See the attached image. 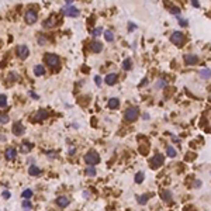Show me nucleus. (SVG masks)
<instances>
[{
    "mask_svg": "<svg viewBox=\"0 0 211 211\" xmlns=\"http://www.w3.org/2000/svg\"><path fill=\"white\" fill-rule=\"evenodd\" d=\"M200 77L201 79H204V80H207V79H210L211 77V69H208V68H204V69H201L200 70Z\"/></svg>",
    "mask_w": 211,
    "mask_h": 211,
    "instance_id": "nucleus-20",
    "label": "nucleus"
},
{
    "mask_svg": "<svg viewBox=\"0 0 211 211\" xmlns=\"http://www.w3.org/2000/svg\"><path fill=\"white\" fill-rule=\"evenodd\" d=\"M170 41L175 45H177V47H183V45H184V41H186V37L183 35L180 31H175V33L170 35Z\"/></svg>",
    "mask_w": 211,
    "mask_h": 211,
    "instance_id": "nucleus-4",
    "label": "nucleus"
},
{
    "mask_svg": "<svg viewBox=\"0 0 211 211\" xmlns=\"http://www.w3.org/2000/svg\"><path fill=\"white\" fill-rule=\"evenodd\" d=\"M90 51L93 54H98V52L103 51V44L100 41H91L90 42Z\"/></svg>",
    "mask_w": 211,
    "mask_h": 211,
    "instance_id": "nucleus-12",
    "label": "nucleus"
},
{
    "mask_svg": "<svg viewBox=\"0 0 211 211\" xmlns=\"http://www.w3.org/2000/svg\"><path fill=\"white\" fill-rule=\"evenodd\" d=\"M121 68H123L124 70H130V69L132 68V59H131V58L124 59V62H123V65H121Z\"/></svg>",
    "mask_w": 211,
    "mask_h": 211,
    "instance_id": "nucleus-23",
    "label": "nucleus"
},
{
    "mask_svg": "<svg viewBox=\"0 0 211 211\" xmlns=\"http://www.w3.org/2000/svg\"><path fill=\"white\" fill-rule=\"evenodd\" d=\"M30 96H31L34 100H38V98H40V97H38V95H37V93H34V91H30Z\"/></svg>",
    "mask_w": 211,
    "mask_h": 211,
    "instance_id": "nucleus-41",
    "label": "nucleus"
},
{
    "mask_svg": "<svg viewBox=\"0 0 211 211\" xmlns=\"http://www.w3.org/2000/svg\"><path fill=\"white\" fill-rule=\"evenodd\" d=\"M44 61L47 62V65L49 68H58L59 66V56H56L55 54H47L44 56Z\"/></svg>",
    "mask_w": 211,
    "mask_h": 211,
    "instance_id": "nucleus-3",
    "label": "nucleus"
},
{
    "mask_svg": "<svg viewBox=\"0 0 211 211\" xmlns=\"http://www.w3.org/2000/svg\"><path fill=\"white\" fill-rule=\"evenodd\" d=\"M16 55H17L20 59H26L28 58L30 55V49L27 45H18L17 48H16Z\"/></svg>",
    "mask_w": 211,
    "mask_h": 211,
    "instance_id": "nucleus-6",
    "label": "nucleus"
},
{
    "mask_svg": "<svg viewBox=\"0 0 211 211\" xmlns=\"http://www.w3.org/2000/svg\"><path fill=\"white\" fill-rule=\"evenodd\" d=\"M177 21H179V24H180L182 27H187V21H186L183 17H180L179 14H177Z\"/></svg>",
    "mask_w": 211,
    "mask_h": 211,
    "instance_id": "nucleus-37",
    "label": "nucleus"
},
{
    "mask_svg": "<svg viewBox=\"0 0 211 211\" xmlns=\"http://www.w3.org/2000/svg\"><path fill=\"white\" fill-rule=\"evenodd\" d=\"M117 79H118V76H117V73H109L107 76H106V79H104V82L109 86H113L114 83L117 82Z\"/></svg>",
    "mask_w": 211,
    "mask_h": 211,
    "instance_id": "nucleus-15",
    "label": "nucleus"
},
{
    "mask_svg": "<svg viewBox=\"0 0 211 211\" xmlns=\"http://www.w3.org/2000/svg\"><path fill=\"white\" fill-rule=\"evenodd\" d=\"M23 208H27V210H30V208H33V204L30 203L28 198H24V201H23Z\"/></svg>",
    "mask_w": 211,
    "mask_h": 211,
    "instance_id": "nucleus-35",
    "label": "nucleus"
},
{
    "mask_svg": "<svg viewBox=\"0 0 211 211\" xmlns=\"http://www.w3.org/2000/svg\"><path fill=\"white\" fill-rule=\"evenodd\" d=\"M63 13H65L68 17L75 18V17L79 16V9L75 7V6H72V4H66V7L63 9Z\"/></svg>",
    "mask_w": 211,
    "mask_h": 211,
    "instance_id": "nucleus-8",
    "label": "nucleus"
},
{
    "mask_svg": "<svg viewBox=\"0 0 211 211\" xmlns=\"http://www.w3.org/2000/svg\"><path fill=\"white\" fill-rule=\"evenodd\" d=\"M24 20H26L27 24H34V23H37V20H38V13H37L35 10H27L26 16H24Z\"/></svg>",
    "mask_w": 211,
    "mask_h": 211,
    "instance_id": "nucleus-7",
    "label": "nucleus"
},
{
    "mask_svg": "<svg viewBox=\"0 0 211 211\" xmlns=\"http://www.w3.org/2000/svg\"><path fill=\"white\" fill-rule=\"evenodd\" d=\"M103 34H104V38L107 42H113L114 41V34L111 30H106V31H103Z\"/></svg>",
    "mask_w": 211,
    "mask_h": 211,
    "instance_id": "nucleus-21",
    "label": "nucleus"
},
{
    "mask_svg": "<svg viewBox=\"0 0 211 211\" xmlns=\"http://www.w3.org/2000/svg\"><path fill=\"white\" fill-rule=\"evenodd\" d=\"M7 106V97L4 95H0V107H6Z\"/></svg>",
    "mask_w": 211,
    "mask_h": 211,
    "instance_id": "nucleus-32",
    "label": "nucleus"
},
{
    "mask_svg": "<svg viewBox=\"0 0 211 211\" xmlns=\"http://www.w3.org/2000/svg\"><path fill=\"white\" fill-rule=\"evenodd\" d=\"M84 162L88 165H97L100 162V156H98V153L96 151H89L86 155H84Z\"/></svg>",
    "mask_w": 211,
    "mask_h": 211,
    "instance_id": "nucleus-2",
    "label": "nucleus"
},
{
    "mask_svg": "<svg viewBox=\"0 0 211 211\" xmlns=\"http://www.w3.org/2000/svg\"><path fill=\"white\" fill-rule=\"evenodd\" d=\"M55 24H56V20H55L54 17H51L49 20L44 21V27H45V28H51V27H54Z\"/></svg>",
    "mask_w": 211,
    "mask_h": 211,
    "instance_id": "nucleus-26",
    "label": "nucleus"
},
{
    "mask_svg": "<svg viewBox=\"0 0 211 211\" xmlns=\"http://www.w3.org/2000/svg\"><path fill=\"white\" fill-rule=\"evenodd\" d=\"M2 196H3V198H6V200H7V198H10V193H9L7 190H6V191H3V193H2Z\"/></svg>",
    "mask_w": 211,
    "mask_h": 211,
    "instance_id": "nucleus-40",
    "label": "nucleus"
},
{
    "mask_svg": "<svg viewBox=\"0 0 211 211\" xmlns=\"http://www.w3.org/2000/svg\"><path fill=\"white\" fill-rule=\"evenodd\" d=\"M28 173H30V176L38 177V176L41 175V169L38 166H35V165H31V166L28 167Z\"/></svg>",
    "mask_w": 211,
    "mask_h": 211,
    "instance_id": "nucleus-16",
    "label": "nucleus"
},
{
    "mask_svg": "<svg viewBox=\"0 0 211 211\" xmlns=\"http://www.w3.org/2000/svg\"><path fill=\"white\" fill-rule=\"evenodd\" d=\"M167 156L169 158H175L176 156V149L173 148V146H167Z\"/></svg>",
    "mask_w": 211,
    "mask_h": 211,
    "instance_id": "nucleus-28",
    "label": "nucleus"
},
{
    "mask_svg": "<svg viewBox=\"0 0 211 211\" xmlns=\"http://www.w3.org/2000/svg\"><path fill=\"white\" fill-rule=\"evenodd\" d=\"M9 116L7 114H0V124H7L9 123Z\"/></svg>",
    "mask_w": 211,
    "mask_h": 211,
    "instance_id": "nucleus-33",
    "label": "nucleus"
},
{
    "mask_svg": "<svg viewBox=\"0 0 211 211\" xmlns=\"http://www.w3.org/2000/svg\"><path fill=\"white\" fill-rule=\"evenodd\" d=\"M16 156H17V151L14 148H7V149L4 151V158L7 160H14Z\"/></svg>",
    "mask_w": 211,
    "mask_h": 211,
    "instance_id": "nucleus-13",
    "label": "nucleus"
},
{
    "mask_svg": "<svg viewBox=\"0 0 211 211\" xmlns=\"http://www.w3.org/2000/svg\"><path fill=\"white\" fill-rule=\"evenodd\" d=\"M128 28H130V31H134V30L137 28V26H134L132 23H130V24H128Z\"/></svg>",
    "mask_w": 211,
    "mask_h": 211,
    "instance_id": "nucleus-42",
    "label": "nucleus"
},
{
    "mask_svg": "<svg viewBox=\"0 0 211 211\" xmlns=\"http://www.w3.org/2000/svg\"><path fill=\"white\" fill-rule=\"evenodd\" d=\"M33 146L34 145L31 144V142H28V141H27V142H23L21 146H20V151H21L23 153H28L30 151L33 149Z\"/></svg>",
    "mask_w": 211,
    "mask_h": 211,
    "instance_id": "nucleus-17",
    "label": "nucleus"
},
{
    "mask_svg": "<svg viewBox=\"0 0 211 211\" xmlns=\"http://www.w3.org/2000/svg\"><path fill=\"white\" fill-rule=\"evenodd\" d=\"M142 118H144V120H149V114H144Z\"/></svg>",
    "mask_w": 211,
    "mask_h": 211,
    "instance_id": "nucleus-45",
    "label": "nucleus"
},
{
    "mask_svg": "<svg viewBox=\"0 0 211 211\" xmlns=\"http://www.w3.org/2000/svg\"><path fill=\"white\" fill-rule=\"evenodd\" d=\"M194 186H196V189H197V187H200L201 182H200V180H196V182H194Z\"/></svg>",
    "mask_w": 211,
    "mask_h": 211,
    "instance_id": "nucleus-44",
    "label": "nucleus"
},
{
    "mask_svg": "<svg viewBox=\"0 0 211 211\" xmlns=\"http://www.w3.org/2000/svg\"><path fill=\"white\" fill-rule=\"evenodd\" d=\"M95 82H96V84H97V86H102V77H100V76H96L95 77Z\"/></svg>",
    "mask_w": 211,
    "mask_h": 211,
    "instance_id": "nucleus-39",
    "label": "nucleus"
},
{
    "mask_svg": "<svg viewBox=\"0 0 211 211\" xmlns=\"http://www.w3.org/2000/svg\"><path fill=\"white\" fill-rule=\"evenodd\" d=\"M167 9H169V7H167ZM169 13H172V14H176V16H177V14H180V9L176 7V6H172V7L169 9Z\"/></svg>",
    "mask_w": 211,
    "mask_h": 211,
    "instance_id": "nucleus-34",
    "label": "nucleus"
},
{
    "mask_svg": "<svg viewBox=\"0 0 211 211\" xmlns=\"http://www.w3.org/2000/svg\"><path fill=\"white\" fill-rule=\"evenodd\" d=\"M148 200H149V194H142V196L138 197V204L144 206V204L148 203Z\"/></svg>",
    "mask_w": 211,
    "mask_h": 211,
    "instance_id": "nucleus-25",
    "label": "nucleus"
},
{
    "mask_svg": "<svg viewBox=\"0 0 211 211\" xmlns=\"http://www.w3.org/2000/svg\"><path fill=\"white\" fill-rule=\"evenodd\" d=\"M38 44H40V45L48 44V38H47V37H44V35H38Z\"/></svg>",
    "mask_w": 211,
    "mask_h": 211,
    "instance_id": "nucleus-31",
    "label": "nucleus"
},
{
    "mask_svg": "<svg viewBox=\"0 0 211 211\" xmlns=\"http://www.w3.org/2000/svg\"><path fill=\"white\" fill-rule=\"evenodd\" d=\"M190 2H191V4H193V7H196V9L200 7V2H198V0H190Z\"/></svg>",
    "mask_w": 211,
    "mask_h": 211,
    "instance_id": "nucleus-38",
    "label": "nucleus"
},
{
    "mask_svg": "<svg viewBox=\"0 0 211 211\" xmlns=\"http://www.w3.org/2000/svg\"><path fill=\"white\" fill-rule=\"evenodd\" d=\"M165 86H167V82H166V80H163V79L158 80L156 83H155V88H156V89H163Z\"/></svg>",
    "mask_w": 211,
    "mask_h": 211,
    "instance_id": "nucleus-27",
    "label": "nucleus"
},
{
    "mask_svg": "<svg viewBox=\"0 0 211 211\" xmlns=\"http://www.w3.org/2000/svg\"><path fill=\"white\" fill-rule=\"evenodd\" d=\"M31 197H33V190L26 189L23 191V198H31Z\"/></svg>",
    "mask_w": 211,
    "mask_h": 211,
    "instance_id": "nucleus-30",
    "label": "nucleus"
},
{
    "mask_svg": "<svg viewBox=\"0 0 211 211\" xmlns=\"http://www.w3.org/2000/svg\"><path fill=\"white\" fill-rule=\"evenodd\" d=\"M138 114H139L138 107H130V109L125 110V113H124V118H125V121H128V123H132V121L137 120Z\"/></svg>",
    "mask_w": 211,
    "mask_h": 211,
    "instance_id": "nucleus-1",
    "label": "nucleus"
},
{
    "mask_svg": "<svg viewBox=\"0 0 211 211\" xmlns=\"http://www.w3.org/2000/svg\"><path fill=\"white\" fill-rule=\"evenodd\" d=\"M66 2V4H72L73 3V0H65Z\"/></svg>",
    "mask_w": 211,
    "mask_h": 211,
    "instance_id": "nucleus-46",
    "label": "nucleus"
},
{
    "mask_svg": "<svg viewBox=\"0 0 211 211\" xmlns=\"http://www.w3.org/2000/svg\"><path fill=\"white\" fill-rule=\"evenodd\" d=\"M34 75H35V76H44L45 68L42 65H35L34 66Z\"/></svg>",
    "mask_w": 211,
    "mask_h": 211,
    "instance_id": "nucleus-19",
    "label": "nucleus"
},
{
    "mask_svg": "<svg viewBox=\"0 0 211 211\" xmlns=\"http://www.w3.org/2000/svg\"><path fill=\"white\" fill-rule=\"evenodd\" d=\"M47 118H48V111L44 109H40L33 117V120H35V121H44V120H47Z\"/></svg>",
    "mask_w": 211,
    "mask_h": 211,
    "instance_id": "nucleus-11",
    "label": "nucleus"
},
{
    "mask_svg": "<svg viewBox=\"0 0 211 211\" xmlns=\"http://www.w3.org/2000/svg\"><path fill=\"white\" fill-rule=\"evenodd\" d=\"M163 163H165V158L162 153H156V155L151 159V167H152V169H158V167H160Z\"/></svg>",
    "mask_w": 211,
    "mask_h": 211,
    "instance_id": "nucleus-5",
    "label": "nucleus"
},
{
    "mask_svg": "<svg viewBox=\"0 0 211 211\" xmlns=\"http://www.w3.org/2000/svg\"><path fill=\"white\" fill-rule=\"evenodd\" d=\"M54 153H55V152H48V158H49V159H54V158H55Z\"/></svg>",
    "mask_w": 211,
    "mask_h": 211,
    "instance_id": "nucleus-43",
    "label": "nucleus"
},
{
    "mask_svg": "<svg viewBox=\"0 0 211 211\" xmlns=\"http://www.w3.org/2000/svg\"><path fill=\"white\" fill-rule=\"evenodd\" d=\"M162 198H163L166 203L172 201V193L169 191V190H163V191H162Z\"/></svg>",
    "mask_w": 211,
    "mask_h": 211,
    "instance_id": "nucleus-24",
    "label": "nucleus"
},
{
    "mask_svg": "<svg viewBox=\"0 0 211 211\" xmlns=\"http://www.w3.org/2000/svg\"><path fill=\"white\" fill-rule=\"evenodd\" d=\"M24 132H26V128H24V125H23L21 123L13 124V134H14L16 137H21Z\"/></svg>",
    "mask_w": 211,
    "mask_h": 211,
    "instance_id": "nucleus-9",
    "label": "nucleus"
},
{
    "mask_svg": "<svg viewBox=\"0 0 211 211\" xmlns=\"http://www.w3.org/2000/svg\"><path fill=\"white\" fill-rule=\"evenodd\" d=\"M102 33H103V30L100 28V27H96L93 31H91V34H93V37H100L102 35Z\"/></svg>",
    "mask_w": 211,
    "mask_h": 211,
    "instance_id": "nucleus-36",
    "label": "nucleus"
},
{
    "mask_svg": "<svg viewBox=\"0 0 211 211\" xmlns=\"http://www.w3.org/2000/svg\"><path fill=\"white\" fill-rule=\"evenodd\" d=\"M84 175L89 176V177H95V176L97 175V172H96L95 166H93V165H89V166L86 167V170H84Z\"/></svg>",
    "mask_w": 211,
    "mask_h": 211,
    "instance_id": "nucleus-18",
    "label": "nucleus"
},
{
    "mask_svg": "<svg viewBox=\"0 0 211 211\" xmlns=\"http://www.w3.org/2000/svg\"><path fill=\"white\" fill-rule=\"evenodd\" d=\"M184 63L186 65H197V63H198V56H197L196 54L184 55Z\"/></svg>",
    "mask_w": 211,
    "mask_h": 211,
    "instance_id": "nucleus-10",
    "label": "nucleus"
},
{
    "mask_svg": "<svg viewBox=\"0 0 211 211\" xmlns=\"http://www.w3.org/2000/svg\"><path fill=\"white\" fill-rule=\"evenodd\" d=\"M144 182V173H142V172H138V173H137V175H135V183H142Z\"/></svg>",
    "mask_w": 211,
    "mask_h": 211,
    "instance_id": "nucleus-29",
    "label": "nucleus"
},
{
    "mask_svg": "<svg viewBox=\"0 0 211 211\" xmlns=\"http://www.w3.org/2000/svg\"><path fill=\"white\" fill-rule=\"evenodd\" d=\"M69 198H68V197L66 196H61V197H58V198H56V206H58V207H61V208H65V207H68V206H69Z\"/></svg>",
    "mask_w": 211,
    "mask_h": 211,
    "instance_id": "nucleus-14",
    "label": "nucleus"
},
{
    "mask_svg": "<svg viewBox=\"0 0 211 211\" xmlns=\"http://www.w3.org/2000/svg\"><path fill=\"white\" fill-rule=\"evenodd\" d=\"M118 106H120V100L118 98H116V97H113V98H110L109 100V109H118Z\"/></svg>",
    "mask_w": 211,
    "mask_h": 211,
    "instance_id": "nucleus-22",
    "label": "nucleus"
}]
</instances>
